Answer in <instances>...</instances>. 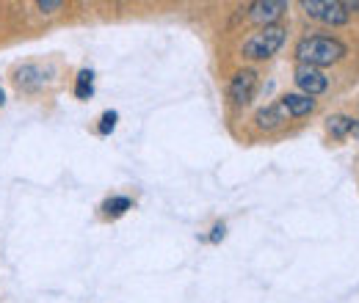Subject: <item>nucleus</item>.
I'll return each instance as SVG.
<instances>
[{
	"instance_id": "9d476101",
	"label": "nucleus",
	"mask_w": 359,
	"mask_h": 303,
	"mask_svg": "<svg viewBox=\"0 0 359 303\" xmlns=\"http://www.w3.org/2000/svg\"><path fill=\"white\" fill-rule=\"evenodd\" d=\"M91 91H94V72H91V69H83V72L78 75L75 94H78V99H89Z\"/></svg>"
},
{
	"instance_id": "4468645a",
	"label": "nucleus",
	"mask_w": 359,
	"mask_h": 303,
	"mask_svg": "<svg viewBox=\"0 0 359 303\" xmlns=\"http://www.w3.org/2000/svg\"><path fill=\"white\" fill-rule=\"evenodd\" d=\"M224 234H226V226H224V223H216V226H213L210 240H213V243H219V240H224Z\"/></svg>"
},
{
	"instance_id": "0eeeda50",
	"label": "nucleus",
	"mask_w": 359,
	"mask_h": 303,
	"mask_svg": "<svg viewBox=\"0 0 359 303\" xmlns=\"http://www.w3.org/2000/svg\"><path fill=\"white\" fill-rule=\"evenodd\" d=\"M279 105H282V111L287 113V116H307V113H313L315 111V99L310 97H304V94H285L282 99H279Z\"/></svg>"
},
{
	"instance_id": "f03ea898",
	"label": "nucleus",
	"mask_w": 359,
	"mask_h": 303,
	"mask_svg": "<svg viewBox=\"0 0 359 303\" xmlns=\"http://www.w3.org/2000/svg\"><path fill=\"white\" fill-rule=\"evenodd\" d=\"M285 42V28L282 25H266L257 34H252L243 44V55L255 58V61H266L271 55H276V50Z\"/></svg>"
},
{
	"instance_id": "2eb2a0df",
	"label": "nucleus",
	"mask_w": 359,
	"mask_h": 303,
	"mask_svg": "<svg viewBox=\"0 0 359 303\" xmlns=\"http://www.w3.org/2000/svg\"><path fill=\"white\" fill-rule=\"evenodd\" d=\"M3 102H6V94H3V88H0V105H3Z\"/></svg>"
},
{
	"instance_id": "f257e3e1",
	"label": "nucleus",
	"mask_w": 359,
	"mask_h": 303,
	"mask_svg": "<svg viewBox=\"0 0 359 303\" xmlns=\"http://www.w3.org/2000/svg\"><path fill=\"white\" fill-rule=\"evenodd\" d=\"M346 44L337 42V39H329V36H307L296 44V58L307 66H329V64H337L343 55H346Z\"/></svg>"
},
{
	"instance_id": "7ed1b4c3",
	"label": "nucleus",
	"mask_w": 359,
	"mask_h": 303,
	"mask_svg": "<svg viewBox=\"0 0 359 303\" xmlns=\"http://www.w3.org/2000/svg\"><path fill=\"white\" fill-rule=\"evenodd\" d=\"M302 8L307 11V17L323 25H346L351 17L348 3H340V0H304Z\"/></svg>"
},
{
	"instance_id": "6e6552de",
	"label": "nucleus",
	"mask_w": 359,
	"mask_h": 303,
	"mask_svg": "<svg viewBox=\"0 0 359 303\" xmlns=\"http://www.w3.org/2000/svg\"><path fill=\"white\" fill-rule=\"evenodd\" d=\"M255 122L260 130H276L285 122V111H282V105H269L255 116Z\"/></svg>"
},
{
	"instance_id": "39448f33",
	"label": "nucleus",
	"mask_w": 359,
	"mask_h": 303,
	"mask_svg": "<svg viewBox=\"0 0 359 303\" xmlns=\"http://www.w3.org/2000/svg\"><path fill=\"white\" fill-rule=\"evenodd\" d=\"M255 91H257V72H255V69H241V72H235V78H232V83H229V99H232L235 105L252 102Z\"/></svg>"
},
{
	"instance_id": "1a4fd4ad",
	"label": "nucleus",
	"mask_w": 359,
	"mask_h": 303,
	"mask_svg": "<svg viewBox=\"0 0 359 303\" xmlns=\"http://www.w3.org/2000/svg\"><path fill=\"white\" fill-rule=\"evenodd\" d=\"M326 127H329V132H332L334 138H346L348 132L354 130V119H351V116H332Z\"/></svg>"
},
{
	"instance_id": "9b49d317",
	"label": "nucleus",
	"mask_w": 359,
	"mask_h": 303,
	"mask_svg": "<svg viewBox=\"0 0 359 303\" xmlns=\"http://www.w3.org/2000/svg\"><path fill=\"white\" fill-rule=\"evenodd\" d=\"M133 204H130V199L128 196H116V199H108L105 204H102V210H105V216H111V218H116V216H122L125 210H130Z\"/></svg>"
},
{
	"instance_id": "ddd939ff",
	"label": "nucleus",
	"mask_w": 359,
	"mask_h": 303,
	"mask_svg": "<svg viewBox=\"0 0 359 303\" xmlns=\"http://www.w3.org/2000/svg\"><path fill=\"white\" fill-rule=\"evenodd\" d=\"M36 6H39L45 14H53V11H61V8H64V0H39Z\"/></svg>"
},
{
	"instance_id": "f8f14e48",
	"label": "nucleus",
	"mask_w": 359,
	"mask_h": 303,
	"mask_svg": "<svg viewBox=\"0 0 359 303\" xmlns=\"http://www.w3.org/2000/svg\"><path fill=\"white\" fill-rule=\"evenodd\" d=\"M116 122H119V113H116V111H105V113H102V119H100V132H102V135L114 132Z\"/></svg>"
},
{
	"instance_id": "423d86ee",
	"label": "nucleus",
	"mask_w": 359,
	"mask_h": 303,
	"mask_svg": "<svg viewBox=\"0 0 359 303\" xmlns=\"http://www.w3.org/2000/svg\"><path fill=\"white\" fill-rule=\"evenodd\" d=\"M285 11H287L285 0H257V3L249 6V20L266 28V25H273V20L279 14H285Z\"/></svg>"
},
{
	"instance_id": "20e7f679",
	"label": "nucleus",
	"mask_w": 359,
	"mask_h": 303,
	"mask_svg": "<svg viewBox=\"0 0 359 303\" xmlns=\"http://www.w3.org/2000/svg\"><path fill=\"white\" fill-rule=\"evenodd\" d=\"M296 86L302 88V94L304 97H318V94H323L326 88H329V78L320 72V69H315V66H307V64H299V69H296Z\"/></svg>"
}]
</instances>
